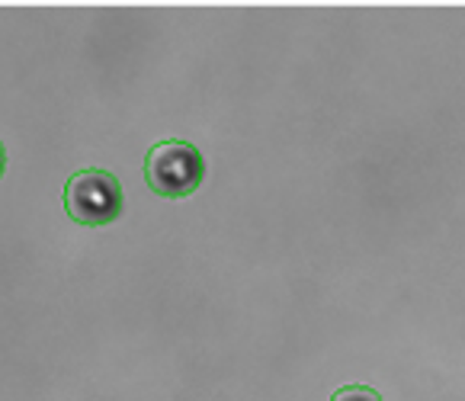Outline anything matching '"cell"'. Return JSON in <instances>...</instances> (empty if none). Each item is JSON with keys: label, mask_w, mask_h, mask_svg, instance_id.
Instances as JSON below:
<instances>
[{"label": "cell", "mask_w": 465, "mask_h": 401, "mask_svg": "<svg viewBox=\"0 0 465 401\" xmlns=\"http://www.w3.org/2000/svg\"><path fill=\"white\" fill-rule=\"evenodd\" d=\"M205 177V157L183 138L151 145L144 155V184L164 199H186Z\"/></svg>", "instance_id": "cell-1"}, {"label": "cell", "mask_w": 465, "mask_h": 401, "mask_svg": "<svg viewBox=\"0 0 465 401\" xmlns=\"http://www.w3.org/2000/svg\"><path fill=\"white\" fill-rule=\"evenodd\" d=\"M123 184L103 167H84L64 184V212L71 222L100 228L123 216Z\"/></svg>", "instance_id": "cell-2"}, {"label": "cell", "mask_w": 465, "mask_h": 401, "mask_svg": "<svg viewBox=\"0 0 465 401\" xmlns=\"http://www.w3.org/2000/svg\"><path fill=\"white\" fill-rule=\"evenodd\" d=\"M331 401H382V395L370 386H343L331 395Z\"/></svg>", "instance_id": "cell-3"}, {"label": "cell", "mask_w": 465, "mask_h": 401, "mask_svg": "<svg viewBox=\"0 0 465 401\" xmlns=\"http://www.w3.org/2000/svg\"><path fill=\"white\" fill-rule=\"evenodd\" d=\"M4 170H7V148L0 142V177H4Z\"/></svg>", "instance_id": "cell-4"}]
</instances>
